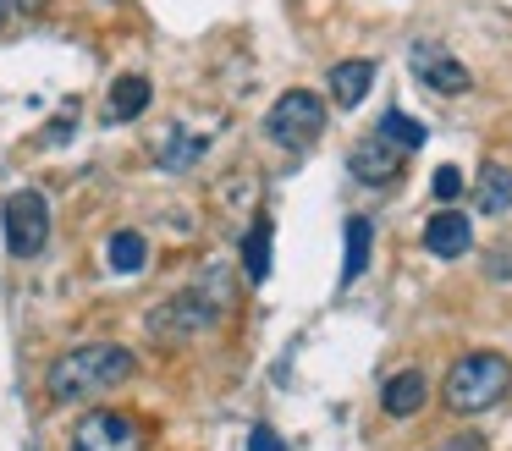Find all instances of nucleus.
Segmentation results:
<instances>
[{"instance_id":"f8f14e48","label":"nucleus","mask_w":512,"mask_h":451,"mask_svg":"<svg viewBox=\"0 0 512 451\" xmlns=\"http://www.w3.org/2000/svg\"><path fill=\"white\" fill-rule=\"evenodd\" d=\"M347 165H353L358 182H397L402 154H397V149H386L380 138H364V143L353 149V160H347Z\"/></svg>"},{"instance_id":"4be33fe9","label":"nucleus","mask_w":512,"mask_h":451,"mask_svg":"<svg viewBox=\"0 0 512 451\" xmlns=\"http://www.w3.org/2000/svg\"><path fill=\"white\" fill-rule=\"evenodd\" d=\"M430 451H485V440L479 435H452V440H441V446H430Z\"/></svg>"},{"instance_id":"6e6552de","label":"nucleus","mask_w":512,"mask_h":451,"mask_svg":"<svg viewBox=\"0 0 512 451\" xmlns=\"http://www.w3.org/2000/svg\"><path fill=\"white\" fill-rule=\"evenodd\" d=\"M424 248L435 253V259H457V253L474 248V226H468V215H457V209H441V215L424 220Z\"/></svg>"},{"instance_id":"1a4fd4ad","label":"nucleus","mask_w":512,"mask_h":451,"mask_svg":"<svg viewBox=\"0 0 512 451\" xmlns=\"http://www.w3.org/2000/svg\"><path fill=\"white\" fill-rule=\"evenodd\" d=\"M424 402H430V374L424 369H402V374H391V380L380 385V407H386L391 418L419 413Z\"/></svg>"},{"instance_id":"f3484780","label":"nucleus","mask_w":512,"mask_h":451,"mask_svg":"<svg viewBox=\"0 0 512 451\" xmlns=\"http://www.w3.org/2000/svg\"><path fill=\"white\" fill-rule=\"evenodd\" d=\"M243 270H248V281H265L270 275V220L265 215H259L254 231L243 237Z\"/></svg>"},{"instance_id":"a211bd4d","label":"nucleus","mask_w":512,"mask_h":451,"mask_svg":"<svg viewBox=\"0 0 512 451\" xmlns=\"http://www.w3.org/2000/svg\"><path fill=\"white\" fill-rule=\"evenodd\" d=\"M199 154H204V138H182V132H171V143H166L160 160H166V171H188Z\"/></svg>"},{"instance_id":"4468645a","label":"nucleus","mask_w":512,"mask_h":451,"mask_svg":"<svg viewBox=\"0 0 512 451\" xmlns=\"http://www.w3.org/2000/svg\"><path fill=\"white\" fill-rule=\"evenodd\" d=\"M375 138L386 143V149H397V154H413V149H424V121L402 116V110H386L380 127H375Z\"/></svg>"},{"instance_id":"7ed1b4c3","label":"nucleus","mask_w":512,"mask_h":451,"mask_svg":"<svg viewBox=\"0 0 512 451\" xmlns=\"http://www.w3.org/2000/svg\"><path fill=\"white\" fill-rule=\"evenodd\" d=\"M265 132H270V143H281V149L303 154V149H309V143L325 132V99L309 94V88H287V94L270 105Z\"/></svg>"},{"instance_id":"f257e3e1","label":"nucleus","mask_w":512,"mask_h":451,"mask_svg":"<svg viewBox=\"0 0 512 451\" xmlns=\"http://www.w3.org/2000/svg\"><path fill=\"white\" fill-rule=\"evenodd\" d=\"M138 374V358L116 341H89V347H72L50 363L45 374V391L50 402H94V396L116 391Z\"/></svg>"},{"instance_id":"b1692460","label":"nucleus","mask_w":512,"mask_h":451,"mask_svg":"<svg viewBox=\"0 0 512 451\" xmlns=\"http://www.w3.org/2000/svg\"><path fill=\"white\" fill-rule=\"evenodd\" d=\"M0 22H6V0H0Z\"/></svg>"},{"instance_id":"dca6fc26","label":"nucleus","mask_w":512,"mask_h":451,"mask_svg":"<svg viewBox=\"0 0 512 451\" xmlns=\"http://www.w3.org/2000/svg\"><path fill=\"white\" fill-rule=\"evenodd\" d=\"M369 242H375V226H369L364 215L347 220V264H342V281H358L369 264Z\"/></svg>"},{"instance_id":"aec40b11","label":"nucleus","mask_w":512,"mask_h":451,"mask_svg":"<svg viewBox=\"0 0 512 451\" xmlns=\"http://www.w3.org/2000/svg\"><path fill=\"white\" fill-rule=\"evenodd\" d=\"M248 451H287V446H281V435L270 424H254L248 429Z\"/></svg>"},{"instance_id":"2eb2a0df","label":"nucleus","mask_w":512,"mask_h":451,"mask_svg":"<svg viewBox=\"0 0 512 451\" xmlns=\"http://www.w3.org/2000/svg\"><path fill=\"white\" fill-rule=\"evenodd\" d=\"M105 259H111L116 275H138L149 264V242L138 237V231H116V237L105 242Z\"/></svg>"},{"instance_id":"412c9836","label":"nucleus","mask_w":512,"mask_h":451,"mask_svg":"<svg viewBox=\"0 0 512 451\" xmlns=\"http://www.w3.org/2000/svg\"><path fill=\"white\" fill-rule=\"evenodd\" d=\"M457 193H463V171H452V165L435 171V198H457Z\"/></svg>"},{"instance_id":"9d476101","label":"nucleus","mask_w":512,"mask_h":451,"mask_svg":"<svg viewBox=\"0 0 512 451\" xmlns=\"http://www.w3.org/2000/svg\"><path fill=\"white\" fill-rule=\"evenodd\" d=\"M149 99H155V83H149L144 72H122L111 83V99H105V110H111V121H138L149 110Z\"/></svg>"},{"instance_id":"9b49d317","label":"nucleus","mask_w":512,"mask_h":451,"mask_svg":"<svg viewBox=\"0 0 512 451\" xmlns=\"http://www.w3.org/2000/svg\"><path fill=\"white\" fill-rule=\"evenodd\" d=\"M474 204L485 209V215H507L512 209V165L501 160H485L474 176Z\"/></svg>"},{"instance_id":"20e7f679","label":"nucleus","mask_w":512,"mask_h":451,"mask_svg":"<svg viewBox=\"0 0 512 451\" xmlns=\"http://www.w3.org/2000/svg\"><path fill=\"white\" fill-rule=\"evenodd\" d=\"M50 242V204L45 193H12L6 198V248H12V259H34V253H45Z\"/></svg>"},{"instance_id":"39448f33","label":"nucleus","mask_w":512,"mask_h":451,"mask_svg":"<svg viewBox=\"0 0 512 451\" xmlns=\"http://www.w3.org/2000/svg\"><path fill=\"white\" fill-rule=\"evenodd\" d=\"M72 451H144V429L127 413H89L72 429Z\"/></svg>"},{"instance_id":"6ab92c4d","label":"nucleus","mask_w":512,"mask_h":451,"mask_svg":"<svg viewBox=\"0 0 512 451\" xmlns=\"http://www.w3.org/2000/svg\"><path fill=\"white\" fill-rule=\"evenodd\" d=\"M485 275L490 281H507L512 275V242H496V248L485 253Z\"/></svg>"},{"instance_id":"ddd939ff","label":"nucleus","mask_w":512,"mask_h":451,"mask_svg":"<svg viewBox=\"0 0 512 451\" xmlns=\"http://www.w3.org/2000/svg\"><path fill=\"white\" fill-rule=\"evenodd\" d=\"M369 83H375V66H369V61H336L331 66V99L342 110H353L358 99L369 94Z\"/></svg>"},{"instance_id":"423d86ee","label":"nucleus","mask_w":512,"mask_h":451,"mask_svg":"<svg viewBox=\"0 0 512 451\" xmlns=\"http://www.w3.org/2000/svg\"><path fill=\"white\" fill-rule=\"evenodd\" d=\"M215 319H221V308L204 303V292H177L171 303H160L155 314H149V330H155V336L182 341V336H199V330H210Z\"/></svg>"},{"instance_id":"0eeeda50","label":"nucleus","mask_w":512,"mask_h":451,"mask_svg":"<svg viewBox=\"0 0 512 451\" xmlns=\"http://www.w3.org/2000/svg\"><path fill=\"white\" fill-rule=\"evenodd\" d=\"M413 72H419V83L435 88V94H468V83H474V72H468L457 55H446L441 44H413Z\"/></svg>"},{"instance_id":"f03ea898","label":"nucleus","mask_w":512,"mask_h":451,"mask_svg":"<svg viewBox=\"0 0 512 451\" xmlns=\"http://www.w3.org/2000/svg\"><path fill=\"white\" fill-rule=\"evenodd\" d=\"M507 391H512V363L501 352H468V358H457L446 369V407L463 418L496 407Z\"/></svg>"},{"instance_id":"5701e85b","label":"nucleus","mask_w":512,"mask_h":451,"mask_svg":"<svg viewBox=\"0 0 512 451\" xmlns=\"http://www.w3.org/2000/svg\"><path fill=\"white\" fill-rule=\"evenodd\" d=\"M6 6H17V11H45V0H6Z\"/></svg>"}]
</instances>
